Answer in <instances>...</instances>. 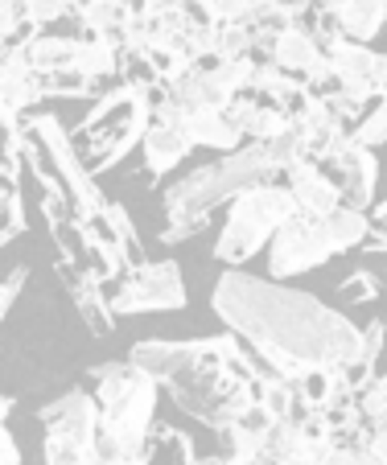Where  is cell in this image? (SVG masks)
Masks as SVG:
<instances>
[{
  "mask_svg": "<svg viewBox=\"0 0 387 465\" xmlns=\"http://www.w3.org/2000/svg\"><path fill=\"white\" fill-rule=\"evenodd\" d=\"M120 83L144 95V91H153L157 83H165V79H161V71L153 66L149 54H141V50H124V58H120Z\"/></svg>",
  "mask_w": 387,
  "mask_h": 465,
  "instance_id": "24",
  "label": "cell"
},
{
  "mask_svg": "<svg viewBox=\"0 0 387 465\" xmlns=\"http://www.w3.org/2000/svg\"><path fill=\"white\" fill-rule=\"evenodd\" d=\"M25 276H29V268H17V272H9V281H5V301H0V313H9V309H13V297L21 292Z\"/></svg>",
  "mask_w": 387,
  "mask_h": 465,
  "instance_id": "35",
  "label": "cell"
},
{
  "mask_svg": "<svg viewBox=\"0 0 387 465\" xmlns=\"http://www.w3.org/2000/svg\"><path fill=\"white\" fill-rule=\"evenodd\" d=\"M185 21H190V25H223V21L219 17H214V5H211V0H185Z\"/></svg>",
  "mask_w": 387,
  "mask_h": 465,
  "instance_id": "32",
  "label": "cell"
},
{
  "mask_svg": "<svg viewBox=\"0 0 387 465\" xmlns=\"http://www.w3.org/2000/svg\"><path fill=\"white\" fill-rule=\"evenodd\" d=\"M326 465H387V461H379L371 449H342V453H334Z\"/></svg>",
  "mask_w": 387,
  "mask_h": 465,
  "instance_id": "33",
  "label": "cell"
},
{
  "mask_svg": "<svg viewBox=\"0 0 387 465\" xmlns=\"http://www.w3.org/2000/svg\"><path fill=\"white\" fill-rule=\"evenodd\" d=\"M25 58L34 62V71H37V74L79 71L83 42H79V37H62V34H42L37 42H29V45H25Z\"/></svg>",
  "mask_w": 387,
  "mask_h": 465,
  "instance_id": "19",
  "label": "cell"
},
{
  "mask_svg": "<svg viewBox=\"0 0 387 465\" xmlns=\"http://www.w3.org/2000/svg\"><path fill=\"white\" fill-rule=\"evenodd\" d=\"M346 141L362 144V149H371V153H375L379 144H387V95L371 99L367 112H362V120L346 132Z\"/></svg>",
  "mask_w": 387,
  "mask_h": 465,
  "instance_id": "23",
  "label": "cell"
},
{
  "mask_svg": "<svg viewBox=\"0 0 387 465\" xmlns=\"http://www.w3.org/2000/svg\"><path fill=\"white\" fill-rule=\"evenodd\" d=\"M346 5H351V0H313V9H317V13H342Z\"/></svg>",
  "mask_w": 387,
  "mask_h": 465,
  "instance_id": "37",
  "label": "cell"
},
{
  "mask_svg": "<svg viewBox=\"0 0 387 465\" xmlns=\"http://www.w3.org/2000/svg\"><path fill=\"white\" fill-rule=\"evenodd\" d=\"M284 185H289L293 203H297L301 214H313V219H326V214H334L338 206H342V198H338V185L326 177V169L317 165V161H305V165L289 169V173L281 177Z\"/></svg>",
  "mask_w": 387,
  "mask_h": 465,
  "instance_id": "16",
  "label": "cell"
},
{
  "mask_svg": "<svg viewBox=\"0 0 387 465\" xmlns=\"http://www.w3.org/2000/svg\"><path fill=\"white\" fill-rule=\"evenodd\" d=\"M214 440H219V457L227 465H260L264 461V437H255L243 420L223 429V432H214Z\"/></svg>",
  "mask_w": 387,
  "mask_h": 465,
  "instance_id": "22",
  "label": "cell"
},
{
  "mask_svg": "<svg viewBox=\"0 0 387 465\" xmlns=\"http://www.w3.org/2000/svg\"><path fill=\"white\" fill-rule=\"evenodd\" d=\"M379 375H383V379H387V371H379Z\"/></svg>",
  "mask_w": 387,
  "mask_h": 465,
  "instance_id": "40",
  "label": "cell"
},
{
  "mask_svg": "<svg viewBox=\"0 0 387 465\" xmlns=\"http://www.w3.org/2000/svg\"><path fill=\"white\" fill-rule=\"evenodd\" d=\"M45 465H99V404L95 395L71 387L37 408Z\"/></svg>",
  "mask_w": 387,
  "mask_h": 465,
  "instance_id": "7",
  "label": "cell"
},
{
  "mask_svg": "<svg viewBox=\"0 0 387 465\" xmlns=\"http://www.w3.org/2000/svg\"><path fill=\"white\" fill-rule=\"evenodd\" d=\"M194 465H227V461H223V457L214 453V457H198V461H194Z\"/></svg>",
  "mask_w": 387,
  "mask_h": 465,
  "instance_id": "38",
  "label": "cell"
},
{
  "mask_svg": "<svg viewBox=\"0 0 387 465\" xmlns=\"http://www.w3.org/2000/svg\"><path fill=\"white\" fill-rule=\"evenodd\" d=\"M91 379H95L91 395H95V404H99V432H104L107 440H115V449H120L124 457L141 461L144 445H149L153 429H157L153 416H157L161 383L128 359L99 362V367L91 371Z\"/></svg>",
  "mask_w": 387,
  "mask_h": 465,
  "instance_id": "4",
  "label": "cell"
},
{
  "mask_svg": "<svg viewBox=\"0 0 387 465\" xmlns=\"http://www.w3.org/2000/svg\"><path fill=\"white\" fill-rule=\"evenodd\" d=\"M153 120L174 124V128L182 132L194 149H214V153H223V157H227V153H235V149H243V136H239V128L231 124L227 107H214V104H174V99H169V104L161 107Z\"/></svg>",
  "mask_w": 387,
  "mask_h": 465,
  "instance_id": "10",
  "label": "cell"
},
{
  "mask_svg": "<svg viewBox=\"0 0 387 465\" xmlns=\"http://www.w3.org/2000/svg\"><path fill=\"white\" fill-rule=\"evenodd\" d=\"M13 235H25V214H21V185L5 177V231H0V239L13 243Z\"/></svg>",
  "mask_w": 387,
  "mask_h": 465,
  "instance_id": "28",
  "label": "cell"
},
{
  "mask_svg": "<svg viewBox=\"0 0 387 465\" xmlns=\"http://www.w3.org/2000/svg\"><path fill=\"white\" fill-rule=\"evenodd\" d=\"M211 309L252 351L260 375L293 383L309 371H342L362 354V330L342 309L273 276L227 268L211 289Z\"/></svg>",
  "mask_w": 387,
  "mask_h": 465,
  "instance_id": "1",
  "label": "cell"
},
{
  "mask_svg": "<svg viewBox=\"0 0 387 465\" xmlns=\"http://www.w3.org/2000/svg\"><path fill=\"white\" fill-rule=\"evenodd\" d=\"M112 313L115 317H136V313H174L185 309V281L182 268L174 260H149L133 272H124L115 281L112 297Z\"/></svg>",
  "mask_w": 387,
  "mask_h": 465,
  "instance_id": "8",
  "label": "cell"
},
{
  "mask_svg": "<svg viewBox=\"0 0 387 465\" xmlns=\"http://www.w3.org/2000/svg\"><path fill=\"white\" fill-rule=\"evenodd\" d=\"M367 449L387 461V420H367Z\"/></svg>",
  "mask_w": 387,
  "mask_h": 465,
  "instance_id": "34",
  "label": "cell"
},
{
  "mask_svg": "<svg viewBox=\"0 0 387 465\" xmlns=\"http://www.w3.org/2000/svg\"><path fill=\"white\" fill-rule=\"evenodd\" d=\"M317 54H322V50H317L313 29L301 21V25L276 34V42H273V66H276V71H284V74H293V79H301V74L313 66Z\"/></svg>",
  "mask_w": 387,
  "mask_h": 465,
  "instance_id": "18",
  "label": "cell"
},
{
  "mask_svg": "<svg viewBox=\"0 0 387 465\" xmlns=\"http://www.w3.org/2000/svg\"><path fill=\"white\" fill-rule=\"evenodd\" d=\"M367 252H387V198L379 206H371V239Z\"/></svg>",
  "mask_w": 387,
  "mask_h": 465,
  "instance_id": "31",
  "label": "cell"
},
{
  "mask_svg": "<svg viewBox=\"0 0 387 465\" xmlns=\"http://www.w3.org/2000/svg\"><path fill=\"white\" fill-rule=\"evenodd\" d=\"M330 62H334L338 79H342L346 91L354 95H387V54L371 50V45L359 42H338L330 50Z\"/></svg>",
  "mask_w": 387,
  "mask_h": 465,
  "instance_id": "13",
  "label": "cell"
},
{
  "mask_svg": "<svg viewBox=\"0 0 387 465\" xmlns=\"http://www.w3.org/2000/svg\"><path fill=\"white\" fill-rule=\"evenodd\" d=\"M383 346H387V322L375 317L371 325H362V354H359V362L367 371H375V375H379V354H383Z\"/></svg>",
  "mask_w": 387,
  "mask_h": 465,
  "instance_id": "29",
  "label": "cell"
},
{
  "mask_svg": "<svg viewBox=\"0 0 387 465\" xmlns=\"http://www.w3.org/2000/svg\"><path fill=\"white\" fill-rule=\"evenodd\" d=\"M45 99L42 74L34 71V62L25 50H5V66H0V115H5V132H17L21 112Z\"/></svg>",
  "mask_w": 387,
  "mask_h": 465,
  "instance_id": "12",
  "label": "cell"
},
{
  "mask_svg": "<svg viewBox=\"0 0 387 465\" xmlns=\"http://www.w3.org/2000/svg\"><path fill=\"white\" fill-rule=\"evenodd\" d=\"M379 420H387V412H383V416H379Z\"/></svg>",
  "mask_w": 387,
  "mask_h": 465,
  "instance_id": "39",
  "label": "cell"
},
{
  "mask_svg": "<svg viewBox=\"0 0 387 465\" xmlns=\"http://www.w3.org/2000/svg\"><path fill=\"white\" fill-rule=\"evenodd\" d=\"M141 153H144V169H149V177H165V173H174V169L182 165L185 157H190L194 144L185 141L174 124L153 120V128L144 132Z\"/></svg>",
  "mask_w": 387,
  "mask_h": 465,
  "instance_id": "17",
  "label": "cell"
},
{
  "mask_svg": "<svg viewBox=\"0 0 387 465\" xmlns=\"http://www.w3.org/2000/svg\"><path fill=\"white\" fill-rule=\"evenodd\" d=\"M342 37L346 42H359V45H371L379 34H387V5L383 0H351L342 13Z\"/></svg>",
  "mask_w": 387,
  "mask_h": 465,
  "instance_id": "20",
  "label": "cell"
},
{
  "mask_svg": "<svg viewBox=\"0 0 387 465\" xmlns=\"http://www.w3.org/2000/svg\"><path fill=\"white\" fill-rule=\"evenodd\" d=\"M144 465H194L198 457H194V440L185 437L182 429H174V424H157L149 437V445H144Z\"/></svg>",
  "mask_w": 387,
  "mask_h": 465,
  "instance_id": "21",
  "label": "cell"
},
{
  "mask_svg": "<svg viewBox=\"0 0 387 465\" xmlns=\"http://www.w3.org/2000/svg\"><path fill=\"white\" fill-rule=\"evenodd\" d=\"M383 5H387V0H383Z\"/></svg>",
  "mask_w": 387,
  "mask_h": 465,
  "instance_id": "41",
  "label": "cell"
},
{
  "mask_svg": "<svg viewBox=\"0 0 387 465\" xmlns=\"http://www.w3.org/2000/svg\"><path fill=\"white\" fill-rule=\"evenodd\" d=\"M255 42H260V29L252 21H235V25H219V54L227 62H243L252 58Z\"/></svg>",
  "mask_w": 387,
  "mask_h": 465,
  "instance_id": "25",
  "label": "cell"
},
{
  "mask_svg": "<svg viewBox=\"0 0 387 465\" xmlns=\"http://www.w3.org/2000/svg\"><path fill=\"white\" fill-rule=\"evenodd\" d=\"M0 453H5V461L0 465H21V449H17V440H13L9 429L0 432Z\"/></svg>",
  "mask_w": 387,
  "mask_h": 465,
  "instance_id": "36",
  "label": "cell"
},
{
  "mask_svg": "<svg viewBox=\"0 0 387 465\" xmlns=\"http://www.w3.org/2000/svg\"><path fill=\"white\" fill-rule=\"evenodd\" d=\"M128 362L149 371L185 416L214 432L239 424L255 408L260 367L235 334L190 338V342L149 338L128 351Z\"/></svg>",
  "mask_w": 387,
  "mask_h": 465,
  "instance_id": "2",
  "label": "cell"
},
{
  "mask_svg": "<svg viewBox=\"0 0 387 465\" xmlns=\"http://www.w3.org/2000/svg\"><path fill=\"white\" fill-rule=\"evenodd\" d=\"M273 182H281V169L273 165L268 144H243V149L227 153V157L211 161V165L190 169L161 198V206H165L161 239L165 243L194 239L198 231H206V223L214 219L219 206H231L239 193L255 190V185H273Z\"/></svg>",
  "mask_w": 387,
  "mask_h": 465,
  "instance_id": "3",
  "label": "cell"
},
{
  "mask_svg": "<svg viewBox=\"0 0 387 465\" xmlns=\"http://www.w3.org/2000/svg\"><path fill=\"white\" fill-rule=\"evenodd\" d=\"M153 128V107L144 104L141 91L115 83L112 91L99 95V104L83 120V149H87V169L104 173V169L120 165L133 144H144V132Z\"/></svg>",
  "mask_w": 387,
  "mask_h": 465,
  "instance_id": "6",
  "label": "cell"
},
{
  "mask_svg": "<svg viewBox=\"0 0 387 465\" xmlns=\"http://www.w3.org/2000/svg\"><path fill=\"white\" fill-rule=\"evenodd\" d=\"M42 91L45 99H87L95 91V79L83 71H54L42 74Z\"/></svg>",
  "mask_w": 387,
  "mask_h": 465,
  "instance_id": "26",
  "label": "cell"
},
{
  "mask_svg": "<svg viewBox=\"0 0 387 465\" xmlns=\"http://www.w3.org/2000/svg\"><path fill=\"white\" fill-rule=\"evenodd\" d=\"M297 214V203L284 182L273 185H255V190L239 193L235 203L227 206V219H223V231L214 239V260L223 268H243L252 263L260 252H268L276 239V231Z\"/></svg>",
  "mask_w": 387,
  "mask_h": 465,
  "instance_id": "5",
  "label": "cell"
},
{
  "mask_svg": "<svg viewBox=\"0 0 387 465\" xmlns=\"http://www.w3.org/2000/svg\"><path fill=\"white\" fill-rule=\"evenodd\" d=\"M58 276L66 281V289H71L74 297V309L83 313V325H87L95 338H107L115 330V313H112V301L104 297V284L95 281V276L87 272V263L79 260H66V255H58Z\"/></svg>",
  "mask_w": 387,
  "mask_h": 465,
  "instance_id": "14",
  "label": "cell"
},
{
  "mask_svg": "<svg viewBox=\"0 0 387 465\" xmlns=\"http://www.w3.org/2000/svg\"><path fill=\"white\" fill-rule=\"evenodd\" d=\"M21 5L42 29H50L54 21H66V13H71V0H21Z\"/></svg>",
  "mask_w": 387,
  "mask_h": 465,
  "instance_id": "30",
  "label": "cell"
},
{
  "mask_svg": "<svg viewBox=\"0 0 387 465\" xmlns=\"http://www.w3.org/2000/svg\"><path fill=\"white\" fill-rule=\"evenodd\" d=\"M227 115L231 124L239 128V136H243V144H268L273 136H281L284 128H289V120H284V112L276 104H268L260 91H239L235 99L227 104Z\"/></svg>",
  "mask_w": 387,
  "mask_h": 465,
  "instance_id": "15",
  "label": "cell"
},
{
  "mask_svg": "<svg viewBox=\"0 0 387 465\" xmlns=\"http://www.w3.org/2000/svg\"><path fill=\"white\" fill-rule=\"evenodd\" d=\"M322 169H326V177L338 185L342 206L371 214V206H375V190H379L375 153L362 149V144H354V141H342L326 161H322Z\"/></svg>",
  "mask_w": 387,
  "mask_h": 465,
  "instance_id": "11",
  "label": "cell"
},
{
  "mask_svg": "<svg viewBox=\"0 0 387 465\" xmlns=\"http://www.w3.org/2000/svg\"><path fill=\"white\" fill-rule=\"evenodd\" d=\"M268 276L273 281H297V276L313 272V268H326L334 260V243H330L326 219H313V214H293L281 231H276L273 247H268Z\"/></svg>",
  "mask_w": 387,
  "mask_h": 465,
  "instance_id": "9",
  "label": "cell"
},
{
  "mask_svg": "<svg viewBox=\"0 0 387 465\" xmlns=\"http://www.w3.org/2000/svg\"><path fill=\"white\" fill-rule=\"evenodd\" d=\"M379 289H383V284H379L367 268H359V272H351L342 284H338V297H342L346 305H367V301L379 297Z\"/></svg>",
  "mask_w": 387,
  "mask_h": 465,
  "instance_id": "27",
  "label": "cell"
}]
</instances>
